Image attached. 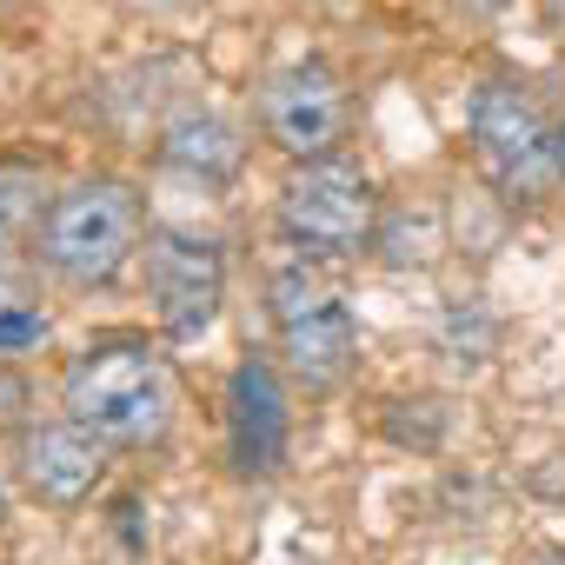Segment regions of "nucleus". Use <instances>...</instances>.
<instances>
[{"mask_svg":"<svg viewBox=\"0 0 565 565\" xmlns=\"http://www.w3.org/2000/svg\"><path fill=\"white\" fill-rule=\"evenodd\" d=\"M61 406L107 446H160L173 426V373L140 333H107L67 366Z\"/></svg>","mask_w":565,"mask_h":565,"instance_id":"obj_1","label":"nucleus"},{"mask_svg":"<svg viewBox=\"0 0 565 565\" xmlns=\"http://www.w3.org/2000/svg\"><path fill=\"white\" fill-rule=\"evenodd\" d=\"M147 233V206L127 180H81L54 193L41 226V259L74 287H107Z\"/></svg>","mask_w":565,"mask_h":565,"instance_id":"obj_2","label":"nucleus"},{"mask_svg":"<svg viewBox=\"0 0 565 565\" xmlns=\"http://www.w3.org/2000/svg\"><path fill=\"white\" fill-rule=\"evenodd\" d=\"M266 307H273V333H279V353H287L294 380L300 386H340L360 360V327H353V307L333 279L313 266V259H294L273 273L266 287Z\"/></svg>","mask_w":565,"mask_h":565,"instance_id":"obj_3","label":"nucleus"},{"mask_svg":"<svg viewBox=\"0 0 565 565\" xmlns=\"http://www.w3.org/2000/svg\"><path fill=\"white\" fill-rule=\"evenodd\" d=\"M472 153L486 167V180L505 200H545L565 180L558 160V127L539 114L532 94H519L512 81H486L472 94Z\"/></svg>","mask_w":565,"mask_h":565,"instance_id":"obj_4","label":"nucleus"},{"mask_svg":"<svg viewBox=\"0 0 565 565\" xmlns=\"http://www.w3.org/2000/svg\"><path fill=\"white\" fill-rule=\"evenodd\" d=\"M380 193L353 160H307L279 186V233L300 246V259H347L373 239Z\"/></svg>","mask_w":565,"mask_h":565,"instance_id":"obj_5","label":"nucleus"},{"mask_svg":"<svg viewBox=\"0 0 565 565\" xmlns=\"http://www.w3.org/2000/svg\"><path fill=\"white\" fill-rule=\"evenodd\" d=\"M259 127L294 160H333V147L347 140V87H340V74L320 54L279 67L259 87Z\"/></svg>","mask_w":565,"mask_h":565,"instance_id":"obj_6","label":"nucleus"},{"mask_svg":"<svg viewBox=\"0 0 565 565\" xmlns=\"http://www.w3.org/2000/svg\"><path fill=\"white\" fill-rule=\"evenodd\" d=\"M147 287H153V313H160L167 340H200L226 300V259L213 239L160 226L147 239Z\"/></svg>","mask_w":565,"mask_h":565,"instance_id":"obj_7","label":"nucleus"},{"mask_svg":"<svg viewBox=\"0 0 565 565\" xmlns=\"http://www.w3.org/2000/svg\"><path fill=\"white\" fill-rule=\"evenodd\" d=\"M294 446V413H287V386H279L273 360L246 353L226 380V452L239 479H273L287 466Z\"/></svg>","mask_w":565,"mask_h":565,"instance_id":"obj_8","label":"nucleus"},{"mask_svg":"<svg viewBox=\"0 0 565 565\" xmlns=\"http://www.w3.org/2000/svg\"><path fill=\"white\" fill-rule=\"evenodd\" d=\"M21 479L34 499L47 505H81L100 492L107 479V439H94L87 426L74 419H47V426H28L21 439Z\"/></svg>","mask_w":565,"mask_h":565,"instance_id":"obj_9","label":"nucleus"},{"mask_svg":"<svg viewBox=\"0 0 565 565\" xmlns=\"http://www.w3.org/2000/svg\"><path fill=\"white\" fill-rule=\"evenodd\" d=\"M239 127L226 114H180L167 127V167L193 173V180H233L239 167Z\"/></svg>","mask_w":565,"mask_h":565,"instance_id":"obj_10","label":"nucleus"},{"mask_svg":"<svg viewBox=\"0 0 565 565\" xmlns=\"http://www.w3.org/2000/svg\"><path fill=\"white\" fill-rule=\"evenodd\" d=\"M41 206H54V200H47L41 167H28V160H0V246L41 233V226H47V213H41Z\"/></svg>","mask_w":565,"mask_h":565,"instance_id":"obj_11","label":"nucleus"},{"mask_svg":"<svg viewBox=\"0 0 565 565\" xmlns=\"http://www.w3.org/2000/svg\"><path fill=\"white\" fill-rule=\"evenodd\" d=\"M47 340V313L14 259H0V353H28Z\"/></svg>","mask_w":565,"mask_h":565,"instance_id":"obj_12","label":"nucleus"},{"mask_svg":"<svg viewBox=\"0 0 565 565\" xmlns=\"http://www.w3.org/2000/svg\"><path fill=\"white\" fill-rule=\"evenodd\" d=\"M439 347H446V360H459V366H479V360H486V347H492V327H486V313H479L472 300L446 307V320H439Z\"/></svg>","mask_w":565,"mask_h":565,"instance_id":"obj_13","label":"nucleus"},{"mask_svg":"<svg viewBox=\"0 0 565 565\" xmlns=\"http://www.w3.org/2000/svg\"><path fill=\"white\" fill-rule=\"evenodd\" d=\"M545 8H552V21H558V28H565V0H545Z\"/></svg>","mask_w":565,"mask_h":565,"instance_id":"obj_14","label":"nucleus"},{"mask_svg":"<svg viewBox=\"0 0 565 565\" xmlns=\"http://www.w3.org/2000/svg\"><path fill=\"white\" fill-rule=\"evenodd\" d=\"M558 160H565V127H558Z\"/></svg>","mask_w":565,"mask_h":565,"instance_id":"obj_15","label":"nucleus"}]
</instances>
